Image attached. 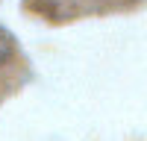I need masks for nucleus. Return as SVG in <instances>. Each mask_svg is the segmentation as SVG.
I'll return each mask as SVG.
<instances>
[{"label": "nucleus", "instance_id": "obj_1", "mask_svg": "<svg viewBox=\"0 0 147 141\" xmlns=\"http://www.w3.org/2000/svg\"><path fill=\"white\" fill-rule=\"evenodd\" d=\"M12 53H15V41H12V35H9L3 27H0V65L9 62Z\"/></svg>", "mask_w": 147, "mask_h": 141}]
</instances>
